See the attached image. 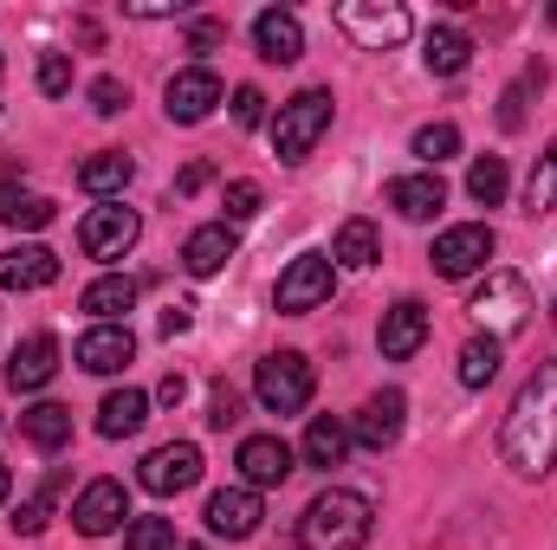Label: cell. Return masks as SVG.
Returning <instances> with one entry per match:
<instances>
[{
    "label": "cell",
    "mask_w": 557,
    "mask_h": 550,
    "mask_svg": "<svg viewBox=\"0 0 557 550\" xmlns=\"http://www.w3.org/2000/svg\"><path fill=\"white\" fill-rule=\"evenodd\" d=\"M499 453L519 479H545L557 466V363H539L525 376V389L512 396L506 427H499Z\"/></svg>",
    "instance_id": "obj_1"
},
{
    "label": "cell",
    "mask_w": 557,
    "mask_h": 550,
    "mask_svg": "<svg viewBox=\"0 0 557 550\" xmlns=\"http://www.w3.org/2000/svg\"><path fill=\"white\" fill-rule=\"evenodd\" d=\"M370 525H376V505L350 486H331L305 505L298 518V550H363L370 545Z\"/></svg>",
    "instance_id": "obj_2"
},
{
    "label": "cell",
    "mask_w": 557,
    "mask_h": 550,
    "mask_svg": "<svg viewBox=\"0 0 557 550\" xmlns=\"http://www.w3.org/2000/svg\"><path fill=\"white\" fill-rule=\"evenodd\" d=\"M331 117H337V98H331V91H298V98H285L278 117H273V155L285 168H298V162L318 149V137L331 130Z\"/></svg>",
    "instance_id": "obj_3"
},
{
    "label": "cell",
    "mask_w": 557,
    "mask_h": 550,
    "mask_svg": "<svg viewBox=\"0 0 557 550\" xmlns=\"http://www.w3.org/2000/svg\"><path fill=\"white\" fill-rule=\"evenodd\" d=\"M467 311L480 317V330H486V337H499V343H506V337H519V330L532 324V311H539V304H532V285H525L519 273H486V285L467 298Z\"/></svg>",
    "instance_id": "obj_4"
},
{
    "label": "cell",
    "mask_w": 557,
    "mask_h": 550,
    "mask_svg": "<svg viewBox=\"0 0 557 550\" xmlns=\"http://www.w3.org/2000/svg\"><path fill=\"white\" fill-rule=\"evenodd\" d=\"M311 389H318V376H311V363H305L298 350H273V357H260V370H253V396H260L267 414H298L311 402Z\"/></svg>",
    "instance_id": "obj_5"
},
{
    "label": "cell",
    "mask_w": 557,
    "mask_h": 550,
    "mask_svg": "<svg viewBox=\"0 0 557 550\" xmlns=\"http://www.w3.org/2000/svg\"><path fill=\"white\" fill-rule=\"evenodd\" d=\"M337 26L363 46V52H389V46H403L409 39V7L403 0H344L337 7Z\"/></svg>",
    "instance_id": "obj_6"
},
{
    "label": "cell",
    "mask_w": 557,
    "mask_h": 550,
    "mask_svg": "<svg viewBox=\"0 0 557 550\" xmlns=\"http://www.w3.org/2000/svg\"><path fill=\"white\" fill-rule=\"evenodd\" d=\"M331 291H337V266H331V253H298L273 285V311L285 317H305V311H318V304H331Z\"/></svg>",
    "instance_id": "obj_7"
},
{
    "label": "cell",
    "mask_w": 557,
    "mask_h": 550,
    "mask_svg": "<svg viewBox=\"0 0 557 550\" xmlns=\"http://www.w3.org/2000/svg\"><path fill=\"white\" fill-rule=\"evenodd\" d=\"M137 234H143V221H137V208H124V201H111V208H91L85 214V227H78V247H85V260H124L131 247H137Z\"/></svg>",
    "instance_id": "obj_8"
},
{
    "label": "cell",
    "mask_w": 557,
    "mask_h": 550,
    "mask_svg": "<svg viewBox=\"0 0 557 550\" xmlns=\"http://www.w3.org/2000/svg\"><path fill=\"white\" fill-rule=\"evenodd\" d=\"M493 247H499L493 227H486V221H467V227H447V234L434 240L428 260H434V273L441 278H473L486 260H493Z\"/></svg>",
    "instance_id": "obj_9"
},
{
    "label": "cell",
    "mask_w": 557,
    "mask_h": 550,
    "mask_svg": "<svg viewBox=\"0 0 557 550\" xmlns=\"http://www.w3.org/2000/svg\"><path fill=\"white\" fill-rule=\"evenodd\" d=\"M137 479H143V492H156V499L188 492V486L201 479V447H195V440H169V447H156V453L137 466Z\"/></svg>",
    "instance_id": "obj_10"
},
{
    "label": "cell",
    "mask_w": 557,
    "mask_h": 550,
    "mask_svg": "<svg viewBox=\"0 0 557 550\" xmlns=\"http://www.w3.org/2000/svg\"><path fill=\"white\" fill-rule=\"evenodd\" d=\"M214 104H221V78H214L208 65H188V72H175V78L162 85L169 124H201V117H214Z\"/></svg>",
    "instance_id": "obj_11"
},
{
    "label": "cell",
    "mask_w": 557,
    "mask_h": 550,
    "mask_svg": "<svg viewBox=\"0 0 557 550\" xmlns=\"http://www.w3.org/2000/svg\"><path fill=\"white\" fill-rule=\"evenodd\" d=\"M403 414H409V396H403V389L370 396L363 414L350 421V447H363V453H389V447L403 440Z\"/></svg>",
    "instance_id": "obj_12"
},
{
    "label": "cell",
    "mask_w": 557,
    "mask_h": 550,
    "mask_svg": "<svg viewBox=\"0 0 557 550\" xmlns=\"http://www.w3.org/2000/svg\"><path fill=\"white\" fill-rule=\"evenodd\" d=\"M124 518H131V499H124L117 479H91V486L78 492V505H72V525H78L85 538H111Z\"/></svg>",
    "instance_id": "obj_13"
},
{
    "label": "cell",
    "mask_w": 557,
    "mask_h": 550,
    "mask_svg": "<svg viewBox=\"0 0 557 550\" xmlns=\"http://www.w3.org/2000/svg\"><path fill=\"white\" fill-rule=\"evenodd\" d=\"M260 518H267V505H260V492H253V486H227V492H214V499H208V532H214V538H227V545L253 538V532H260Z\"/></svg>",
    "instance_id": "obj_14"
},
{
    "label": "cell",
    "mask_w": 557,
    "mask_h": 550,
    "mask_svg": "<svg viewBox=\"0 0 557 550\" xmlns=\"http://www.w3.org/2000/svg\"><path fill=\"white\" fill-rule=\"evenodd\" d=\"M234 466H240V479H247L253 492H267V486H285V479H292V447H285L278 434H247L240 453H234Z\"/></svg>",
    "instance_id": "obj_15"
},
{
    "label": "cell",
    "mask_w": 557,
    "mask_h": 550,
    "mask_svg": "<svg viewBox=\"0 0 557 550\" xmlns=\"http://www.w3.org/2000/svg\"><path fill=\"white\" fill-rule=\"evenodd\" d=\"M52 376H59V337L33 330V337L7 357V389H13V396H33V389H46Z\"/></svg>",
    "instance_id": "obj_16"
},
{
    "label": "cell",
    "mask_w": 557,
    "mask_h": 550,
    "mask_svg": "<svg viewBox=\"0 0 557 550\" xmlns=\"http://www.w3.org/2000/svg\"><path fill=\"white\" fill-rule=\"evenodd\" d=\"M131 357H137L131 324H91V330L78 337V370H91V376H117Z\"/></svg>",
    "instance_id": "obj_17"
},
{
    "label": "cell",
    "mask_w": 557,
    "mask_h": 550,
    "mask_svg": "<svg viewBox=\"0 0 557 550\" xmlns=\"http://www.w3.org/2000/svg\"><path fill=\"white\" fill-rule=\"evenodd\" d=\"M421 343H428V304L421 298H396L383 311V357L389 363H409Z\"/></svg>",
    "instance_id": "obj_18"
},
{
    "label": "cell",
    "mask_w": 557,
    "mask_h": 550,
    "mask_svg": "<svg viewBox=\"0 0 557 550\" xmlns=\"http://www.w3.org/2000/svg\"><path fill=\"white\" fill-rule=\"evenodd\" d=\"M59 278V253L52 247H7L0 253V291H46Z\"/></svg>",
    "instance_id": "obj_19"
},
{
    "label": "cell",
    "mask_w": 557,
    "mask_h": 550,
    "mask_svg": "<svg viewBox=\"0 0 557 550\" xmlns=\"http://www.w3.org/2000/svg\"><path fill=\"white\" fill-rule=\"evenodd\" d=\"M234 247H240L234 227H227V221H208V227H195V234L182 240V273L188 278H214L227 260H234Z\"/></svg>",
    "instance_id": "obj_20"
},
{
    "label": "cell",
    "mask_w": 557,
    "mask_h": 550,
    "mask_svg": "<svg viewBox=\"0 0 557 550\" xmlns=\"http://www.w3.org/2000/svg\"><path fill=\"white\" fill-rule=\"evenodd\" d=\"M253 46H260V59H267V65H292V59L305 52V26H298V13L267 7V13L253 20Z\"/></svg>",
    "instance_id": "obj_21"
},
{
    "label": "cell",
    "mask_w": 557,
    "mask_h": 550,
    "mask_svg": "<svg viewBox=\"0 0 557 550\" xmlns=\"http://www.w3.org/2000/svg\"><path fill=\"white\" fill-rule=\"evenodd\" d=\"M389 208L403 221H434L447 208V188H441V175H396L389 182Z\"/></svg>",
    "instance_id": "obj_22"
},
{
    "label": "cell",
    "mask_w": 557,
    "mask_h": 550,
    "mask_svg": "<svg viewBox=\"0 0 557 550\" xmlns=\"http://www.w3.org/2000/svg\"><path fill=\"white\" fill-rule=\"evenodd\" d=\"M376 260H383V234H376L370 221H344V227H337V240H331V266L363 273V266H376Z\"/></svg>",
    "instance_id": "obj_23"
},
{
    "label": "cell",
    "mask_w": 557,
    "mask_h": 550,
    "mask_svg": "<svg viewBox=\"0 0 557 550\" xmlns=\"http://www.w3.org/2000/svg\"><path fill=\"white\" fill-rule=\"evenodd\" d=\"M143 421H149V396L143 389H111L104 409H98V434L104 440H131Z\"/></svg>",
    "instance_id": "obj_24"
},
{
    "label": "cell",
    "mask_w": 557,
    "mask_h": 550,
    "mask_svg": "<svg viewBox=\"0 0 557 550\" xmlns=\"http://www.w3.org/2000/svg\"><path fill=\"white\" fill-rule=\"evenodd\" d=\"M421 59H428V72H434V78H454V72L473 59V39H467L460 26H428V39H421Z\"/></svg>",
    "instance_id": "obj_25"
},
{
    "label": "cell",
    "mask_w": 557,
    "mask_h": 550,
    "mask_svg": "<svg viewBox=\"0 0 557 550\" xmlns=\"http://www.w3.org/2000/svg\"><path fill=\"white\" fill-rule=\"evenodd\" d=\"M131 175H137V162H131L124 149H98V155L78 168V188H85V195H124Z\"/></svg>",
    "instance_id": "obj_26"
},
{
    "label": "cell",
    "mask_w": 557,
    "mask_h": 550,
    "mask_svg": "<svg viewBox=\"0 0 557 550\" xmlns=\"http://www.w3.org/2000/svg\"><path fill=\"white\" fill-rule=\"evenodd\" d=\"M20 434H26L39 453H59V447L72 440V409H59V402H39V409L20 414Z\"/></svg>",
    "instance_id": "obj_27"
},
{
    "label": "cell",
    "mask_w": 557,
    "mask_h": 550,
    "mask_svg": "<svg viewBox=\"0 0 557 550\" xmlns=\"http://www.w3.org/2000/svg\"><path fill=\"white\" fill-rule=\"evenodd\" d=\"M98 324H117L131 304H137V278H124V273H111V278H98V285H85V298H78Z\"/></svg>",
    "instance_id": "obj_28"
},
{
    "label": "cell",
    "mask_w": 557,
    "mask_h": 550,
    "mask_svg": "<svg viewBox=\"0 0 557 550\" xmlns=\"http://www.w3.org/2000/svg\"><path fill=\"white\" fill-rule=\"evenodd\" d=\"M344 453H350V427L331 421V414H318V421L305 427V460L331 473V466H344Z\"/></svg>",
    "instance_id": "obj_29"
},
{
    "label": "cell",
    "mask_w": 557,
    "mask_h": 550,
    "mask_svg": "<svg viewBox=\"0 0 557 550\" xmlns=\"http://www.w3.org/2000/svg\"><path fill=\"white\" fill-rule=\"evenodd\" d=\"M557 208V137L545 142V155L532 162V182H525V214L539 221V214H552Z\"/></svg>",
    "instance_id": "obj_30"
},
{
    "label": "cell",
    "mask_w": 557,
    "mask_h": 550,
    "mask_svg": "<svg viewBox=\"0 0 557 550\" xmlns=\"http://www.w3.org/2000/svg\"><path fill=\"white\" fill-rule=\"evenodd\" d=\"M499 376V337H467L460 343V383L467 389H486Z\"/></svg>",
    "instance_id": "obj_31"
},
{
    "label": "cell",
    "mask_w": 557,
    "mask_h": 550,
    "mask_svg": "<svg viewBox=\"0 0 557 550\" xmlns=\"http://www.w3.org/2000/svg\"><path fill=\"white\" fill-rule=\"evenodd\" d=\"M0 221H7V227H46V221H52V201H46V195H26V188H13V182H0Z\"/></svg>",
    "instance_id": "obj_32"
},
{
    "label": "cell",
    "mask_w": 557,
    "mask_h": 550,
    "mask_svg": "<svg viewBox=\"0 0 557 550\" xmlns=\"http://www.w3.org/2000/svg\"><path fill=\"white\" fill-rule=\"evenodd\" d=\"M467 195H473L480 208H499V201H506V162H499V155H480V162L467 168Z\"/></svg>",
    "instance_id": "obj_33"
},
{
    "label": "cell",
    "mask_w": 557,
    "mask_h": 550,
    "mask_svg": "<svg viewBox=\"0 0 557 550\" xmlns=\"http://www.w3.org/2000/svg\"><path fill=\"white\" fill-rule=\"evenodd\" d=\"M416 155L428 162V175H434L447 155H460V130H454V124H421L416 130Z\"/></svg>",
    "instance_id": "obj_34"
},
{
    "label": "cell",
    "mask_w": 557,
    "mask_h": 550,
    "mask_svg": "<svg viewBox=\"0 0 557 550\" xmlns=\"http://www.w3.org/2000/svg\"><path fill=\"white\" fill-rule=\"evenodd\" d=\"M52 499H59V479H46V486L13 512V532H20V538H39V532H46V518H52Z\"/></svg>",
    "instance_id": "obj_35"
},
{
    "label": "cell",
    "mask_w": 557,
    "mask_h": 550,
    "mask_svg": "<svg viewBox=\"0 0 557 550\" xmlns=\"http://www.w3.org/2000/svg\"><path fill=\"white\" fill-rule=\"evenodd\" d=\"M532 85H545V65H532L519 85H506V98H499V130H519V124H525V98H532Z\"/></svg>",
    "instance_id": "obj_36"
},
{
    "label": "cell",
    "mask_w": 557,
    "mask_h": 550,
    "mask_svg": "<svg viewBox=\"0 0 557 550\" xmlns=\"http://www.w3.org/2000/svg\"><path fill=\"white\" fill-rule=\"evenodd\" d=\"M124 550H182V545H175V525L169 518H131Z\"/></svg>",
    "instance_id": "obj_37"
},
{
    "label": "cell",
    "mask_w": 557,
    "mask_h": 550,
    "mask_svg": "<svg viewBox=\"0 0 557 550\" xmlns=\"http://www.w3.org/2000/svg\"><path fill=\"white\" fill-rule=\"evenodd\" d=\"M221 208H227V227H240V221H253V214H260V182H227V195H221Z\"/></svg>",
    "instance_id": "obj_38"
},
{
    "label": "cell",
    "mask_w": 557,
    "mask_h": 550,
    "mask_svg": "<svg viewBox=\"0 0 557 550\" xmlns=\"http://www.w3.org/2000/svg\"><path fill=\"white\" fill-rule=\"evenodd\" d=\"M39 91H46V98H65V91H72V59H65V52H46V59H39Z\"/></svg>",
    "instance_id": "obj_39"
},
{
    "label": "cell",
    "mask_w": 557,
    "mask_h": 550,
    "mask_svg": "<svg viewBox=\"0 0 557 550\" xmlns=\"http://www.w3.org/2000/svg\"><path fill=\"white\" fill-rule=\"evenodd\" d=\"M124 104H131V85H124V78H98V85H91V111H98V117H117Z\"/></svg>",
    "instance_id": "obj_40"
},
{
    "label": "cell",
    "mask_w": 557,
    "mask_h": 550,
    "mask_svg": "<svg viewBox=\"0 0 557 550\" xmlns=\"http://www.w3.org/2000/svg\"><path fill=\"white\" fill-rule=\"evenodd\" d=\"M234 421H240V396H234V389H227V383H221V389H214V396H208V427H221V434H227V427H234Z\"/></svg>",
    "instance_id": "obj_41"
},
{
    "label": "cell",
    "mask_w": 557,
    "mask_h": 550,
    "mask_svg": "<svg viewBox=\"0 0 557 550\" xmlns=\"http://www.w3.org/2000/svg\"><path fill=\"white\" fill-rule=\"evenodd\" d=\"M234 124H240V130H253V124H267V98H260L253 85H240V91H234Z\"/></svg>",
    "instance_id": "obj_42"
},
{
    "label": "cell",
    "mask_w": 557,
    "mask_h": 550,
    "mask_svg": "<svg viewBox=\"0 0 557 550\" xmlns=\"http://www.w3.org/2000/svg\"><path fill=\"white\" fill-rule=\"evenodd\" d=\"M124 13H137V20H175V13H182V0H131Z\"/></svg>",
    "instance_id": "obj_43"
},
{
    "label": "cell",
    "mask_w": 557,
    "mask_h": 550,
    "mask_svg": "<svg viewBox=\"0 0 557 550\" xmlns=\"http://www.w3.org/2000/svg\"><path fill=\"white\" fill-rule=\"evenodd\" d=\"M208 182H214V168H208V162H188V168L175 175V195H195V188H208Z\"/></svg>",
    "instance_id": "obj_44"
},
{
    "label": "cell",
    "mask_w": 557,
    "mask_h": 550,
    "mask_svg": "<svg viewBox=\"0 0 557 550\" xmlns=\"http://www.w3.org/2000/svg\"><path fill=\"white\" fill-rule=\"evenodd\" d=\"M221 39H227V26H221V20H195V52H214Z\"/></svg>",
    "instance_id": "obj_45"
},
{
    "label": "cell",
    "mask_w": 557,
    "mask_h": 550,
    "mask_svg": "<svg viewBox=\"0 0 557 550\" xmlns=\"http://www.w3.org/2000/svg\"><path fill=\"white\" fill-rule=\"evenodd\" d=\"M188 324H195V304H169L162 311V337H182Z\"/></svg>",
    "instance_id": "obj_46"
},
{
    "label": "cell",
    "mask_w": 557,
    "mask_h": 550,
    "mask_svg": "<svg viewBox=\"0 0 557 550\" xmlns=\"http://www.w3.org/2000/svg\"><path fill=\"white\" fill-rule=\"evenodd\" d=\"M156 396H162V402H169V409H175V402H182V396H188V383H182V376H162V389H156Z\"/></svg>",
    "instance_id": "obj_47"
},
{
    "label": "cell",
    "mask_w": 557,
    "mask_h": 550,
    "mask_svg": "<svg viewBox=\"0 0 557 550\" xmlns=\"http://www.w3.org/2000/svg\"><path fill=\"white\" fill-rule=\"evenodd\" d=\"M7 492H13V473H7V460H0V505H7Z\"/></svg>",
    "instance_id": "obj_48"
},
{
    "label": "cell",
    "mask_w": 557,
    "mask_h": 550,
    "mask_svg": "<svg viewBox=\"0 0 557 550\" xmlns=\"http://www.w3.org/2000/svg\"><path fill=\"white\" fill-rule=\"evenodd\" d=\"M552 317H557V304H552Z\"/></svg>",
    "instance_id": "obj_49"
}]
</instances>
